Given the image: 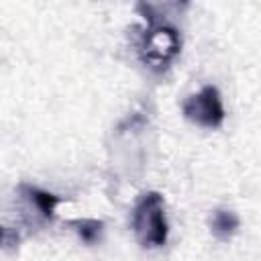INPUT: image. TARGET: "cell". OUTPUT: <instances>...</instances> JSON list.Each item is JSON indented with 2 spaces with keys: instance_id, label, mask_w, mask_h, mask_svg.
<instances>
[{
  "instance_id": "4",
  "label": "cell",
  "mask_w": 261,
  "mask_h": 261,
  "mask_svg": "<svg viewBox=\"0 0 261 261\" xmlns=\"http://www.w3.org/2000/svg\"><path fill=\"white\" fill-rule=\"evenodd\" d=\"M18 192L31 202V206H35V210L45 218V220H51L53 214H55V208L57 204L61 202L59 196L51 194V192H45L37 186H29V184H20L18 186Z\"/></svg>"
},
{
  "instance_id": "5",
  "label": "cell",
  "mask_w": 261,
  "mask_h": 261,
  "mask_svg": "<svg viewBox=\"0 0 261 261\" xmlns=\"http://www.w3.org/2000/svg\"><path fill=\"white\" fill-rule=\"evenodd\" d=\"M210 228H212L216 239L228 241L237 232V228H239V216L234 212H230V210H216L212 214Z\"/></svg>"
},
{
  "instance_id": "3",
  "label": "cell",
  "mask_w": 261,
  "mask_h": 261,
  "mask_svg": "<svg viewBox=\"0 0 261 261\" xmlns=\"http://www.w3.org/2000/svg\"><path fill=\"white\" fill-rule=\"evenodd\" d=\"M184 116L202 128H218L224 122V106L216 86H204L181 104Z\"/></svg>"
},
{
  "instance_id": "1",
  "label": "cell",
  "mask_w": 261,
  "mask_h": 261,
  "mask_svg": "<svg viewBox=\"0 0 261 261\" xmlns=\"http://www.w3.org/2000/svg\"><path fill=\"white\" fill-rule=\"evenodd\" d=\"M137 8L147 18V29L139 35L137 43L139 57L153 71H163L179 55L181 37L173 24L159 18V14H153L151 4H139Z\"/></svg>"
},
{
  "instance_id": "6",
  "label": "cell",
  "mask_w": 261,
  "mask_h": 261,
  "mask_svg": "<svg viewBox=\"0 0 261 261\" xmlns=\"http://www.w3.org/2000/svg\"><path fill=\"white\" fill-rule=\"evenodd\" d=\"M71 226H75V232L80 234V239L88 245H94L96 241H100L102 234V220L96 218H82V220H71Z\"/></svg>"
},
{
  "instance_id": "2",
  "label": "cell",
  "mask_w": 261,
  "mask_h": 261,
  "mask_svg": "<svg viewBox=\"0 0 261 261\" xmlns=\"http://www.w3.org/2000/svg\"><path fill=\"white\" fill-rule=\"evenodd\" d=\"M133 230L143 247L155 249L167 243V218L165 202L159 192H145L133 208Z\"/></svg>"
}]
</instances>
